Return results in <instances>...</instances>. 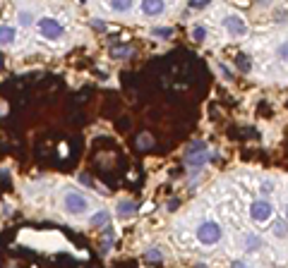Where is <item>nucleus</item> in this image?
I'll return each mask as SVG.
<instances>
[{"label":"nucleus","instance_id":"obj_1","mask_svg":"<svg viewBox=\"0 0 288 268\" xmlns=\"http://www.w3.org/2000/svg\"><path fill=\"white\" fill-rule=\"evenodd\" d=\"M194 240L199 242L202 247H216L223 240V225L216 220H202L197 228H194Z\"/></svg>","mask_w":288,"mask_h":268},{"label":"nucleus","instance_id":"obj_2","mask_svg":"<svg viewBox=\"0 0 288 268\" xmlns=\"http://www.w3.org/2000/svg\"><path fill=\"white\" fill-rule=\"evenodd\" d=\"M247 215H250V220L255 225L262 228V225H267V223L274 220V203L269 199H264V197H260V199H255L247 206Z\"/></svg>","mask_w":288,"mask_h":268},{"label":"nucleus","instance_id":"obj_3","mask_svg":"<svg viewBox=\"0 0 288 268\" xmlns=\"http://www.w3.org/2000/svg\"><path fill=\"white\" fill-rule=\"evenodd\" d=\"M63 208L68 215H82L89 211V199L77 189H65L63 194Z\"/></svg>","mask_w":288,"mask_h":268},{"label":"nucleus","instance_id":"obj_4","mask_svg":"<svg viewBox=\"0 0 288 268\" xmlns=\"http://www.w3.org/2000/svg\"><path fill=\"white\" fill-rule=\"evenodd\" d=\"M36 29H39V36L46 41H60L65 36V27L55 17H41L36 22Z\"/></svg>","mask_w":288,"mask_h":268},{"label":"nucleus","instance_id":"obj_5","mask_svg":"<svg viewBox=\"0 0 288 268\" xmlns=\"http://www.w3.org/2000/svg\"><path fill=\"white\" fill-rule=\"evenodd\" d=\"M223 29H226V34H228L233 41L245 39V36H247V22H245V17H243V14H238V12L226 14V19H223Z\"/></svg>","mask_w":288,"mask_h":268},{"label":"nucleus","instance_id":"obj_6","mask_svg":"<svg viewBox=\"0 0 288 268\" xmlns=\"http://www.w3.org/2000/svg\"><path fill=\"white\" fill-rule=\"evenodd\" d=\"M209 151H206V144L202 141H194L190 148H188V153H185V165H190V168H204L206 163H209Z\"/></svg>","mask_w":288,"mask_h":268},{"label":"nucleus","instance_id":"obj_7","mask_svg":"<svg viewBox=\"0 0 288 268\" xmlns=\"http://www.w3.org/2000/svg\"><path fill=\"white\" fill-rule=\"evenodd\" d=\"M139 10L142 14H147V17H161L166 12V2L164 0H142L139 2Z\"/></svg>","mask_w":288,"mask_h":268},{"label":"nucleus","instance_id":"obj_8","mask_svg":"<svg viewBox=\"0 0 288 268\" xmlns=\"http://www.w3.org/2000/svg\"><path fill=\"white\" fill-rule=\"evenodd\" d=\"M118 218H123V220H127V218H132L135 215V211H137V203L132 199H123V201H118Z\"/></svg>","mask_w":288,"mask_h":268},{"label":"nucleus","instance_id":"obj_9","mask_svg":"<svg viewBox=\"0 0 288 268\" xmlns=\"http://www.w3.org/2000/svg\"><path fill=\"white\" fill-rule=\"evenodd\" d=\"M108 223H110V213H108V211H103V208L89 215V228H101V225L106 228Z\"/></svg>","mask_w":288,"mask_h":268},{"label":"nucleus","instance_id":"obj_10","mask_svg":"<svg viewBox=\"0 0 288 268\" xmlns=\"http://www.w3.org/2000/svg\"><path fill=\"white\" fill-rule=\"evenodd\" d=\"M14 41H17V31H14V27H10V24H2V27H0V43H2V48L12 46Z\"/></svg>","mask_w":288,"mask_h":268},{"label":"nucleus","instance_id":"obj_11","mask_svg":"<svg viewBox=\"0 0 288 268\" xmlns=\"http://www.w3.org/2000/svg\"><path fill=\"white\" fill-rule=\"evenodd\" d=\"M108 7L115 14H125L135 7V0H108Z\"/></svg>","mask_w":288,"mask_h":268},{"label":"nucleus","instance_id":"obj_12","mask_svg":"<svg viewBox=\"0 0 288 268\" xmlns=\"http://www.w3.org/2000/svg\"><path fill=\"white\" fill-rule=\"evenodd\" d=\"M272 235H274L276 240H286L288 237V220H276L274 225H272Z\"/></svg>","mask_w":288,"mask_h":268},{"label":"nucleus","instance_id":"obj_13","mask_svg":"<svg viewBox=\"0 0 288 268\" xmlns=\"http://www.w3.org/2000/svg\"><path fill=\"white\" fill-rule=\"evenodd\" d=\"M257 189H260L262 197H269V194H274V192H276V182L272 180V177H264V180H260Z\"/></svg>","mask_w":288,"mask_h":268},{"label":"nucleus","instance_id":"obj_14","mask_svg":"<svg viewBox=\"0 0 288 268\" xmlns=\"http://www.w3.org/2000/svg\"><path fill=\"white\" fill-rule=\"evenodd\" d=\"M17 22H19V27L29 29L34 24V14L29 12V10H19V12H17Z\"/></svg>","mask_w":288,"mask_h":268},{"label":"nucleus","instance_id":"obj_15","mask_svg":"<svg viewBox=\"0 0 288 268\" xmlns=\"http://www.w3.org/2000/svg\"><path fill=\"white\" fill-rule=\"evenodd\" d=\"M262 247V237L260 235H245V249L247 252H257Z\"/></svg>","mask_w":288,"mask_h":268},{"label":"nucleus","instance_id":"obj_16","mask_svg":"<svg viewBox=\"0 0 288 268\" xmlns=\"http://www.w3.org/2000/svg\"><path fill=\"white\" fill-rule=\"evenodd\" d=\"M132 55V48L130 46H123V48H110V58H115V60H125V58H130Z\"/></svg>","mask_w":288,"mask_h":268},{"label":"nucleus","instance_id":"obj_17","mask_svg":"<svg viewBox=\"0 0 288 268\" xmlns=\"http://www.w3.org/2000/svg\"><path fill=\"white\" fill-rule=\"evenodd\" d=\"M151 36H159V39H171V36H173V29H171V27H154V29H151Z\"/></svg>","mask_w":288,"mask_h":268},{"label":"nucleus","instance_id":"obj_18","mask_svg":"<svg viewBox=\"0 0 288 268\" xmlns=\"http://www.w3.org/2000/svg\"><path fill=\"white\" fill-rule=\"evenodd\" d=\"M144 259L147 261H164V252L159 247H151L149 252H144Z\"/></svg>","mask_w":288,"mask_h":268},{"label":"nucleus","instance_id":"obj_19","mask_svg":"<svg viewBox=\"0 0 288 268\" xmlns=\"http://www.w3.org/2000/svg\"><path fill=\"white\" fill-rule=\"evenodd\" d=\"M276 58H279V60H284V63H288V39L281 41V43L276 46Z\"/></svg>","mask_w":288,"mask_h":268},{"label":"nucleus","instance_id":"obj_20","mask_svg":"<svg viewBox=\"0 0 288 268\" xmlns=\"http://www.w3.org/2000/svg\"><path fill=\"white\" fill-rule=\"evenodd\" d=\"M192 39L197 41V43H202V41H206V29L202 27V24L192 27Z\"/></svg>","mask_w":288,"mask_h":268},{"label":"nucleus","instance_id":"obj_21","mask_svg":"<svg viewBox=\"0 0 288 268\" xmlns=\"http://www.w3.org/2000/svg\"><path fill=\"white\" fill-rule=\"evenodd\" d=\"M137 146H139V148H151V146H154V139H151L149 134H139Z\"/></svg>","mask_w":288,"mask_h":268},{"label":"nucleus","instance_id":"obj_22","mask_svg":"<svg viewBox=\"0 0 288 268\" xmlns=\"http://www.w3.org/2000/svg\"><path fill=\"white\" fill-rule=\"evenodd\" d=\"M238 65H240L243 72H250V69H252V63L247 60V55H238Z\"/></svg>","mask_w":288,"mask_h":268},{"label":"nucleus","instance_id":"obj_23","mask_svg":"<svg viewBox=\"0 0 288 268\" xmlns=\"http://www.w3.org/2000/svg\"><path fill=\"white\" fill-rule=\"evenodd\" d=\"M89 24H92L94 29H98V31H106V29H108V24H106V22H101L98 17H92V19H89Z\"/></svg>","mask_w":288,"mask_h":268},{"label":"nucleus","instance_id":"obj_24","mask_svg":"<svg viewBox=\"0 0 288 268\" xmlns=\"http://www.w3.org/2000/svg\"><path fill=\"white\" fill-rule=\"evenodd\" d=\"M211 0H190V7H194V10H202V7H206Z\"/></svg>","mask_w":288,"mask_h":268},{"label":"nucleus","instance_id":"obj_25","mask_svg":"<svg viewBox=\"0 0 288 268\" xmlns=\"http://www.w3.org/2000/svg\"><path fill=\"white\" fill-rule=\"evenodd\" d=\"M231 268H252V266H247V264H243V261H235Z\"/></svg>","mask_w":288,"mask_h":268},{"label":"nucleus","instance_id":"obj_26","mask_svg":"<svg viewBox=\"0 0 288 268\" xmlns=\"http://www.w3.org/2000/svg\"><path fill=\"white\" fill-rule=\"evenodd\" d=\"M284 218H286V220H288V201H286V203H284Z\"/></svg>","mask_w":288,"mask_h":268},{"label":"nucleus","instance_id":"obj_27","mask_svg":"<svg viewBox=\"0 0 288 268\" xmlns=\"http://www.w3.org/2000/svg\"><path fill=\"white\" fill-rule=\"evenodd\" d=\"M262 5H264V7H267V5H272V2H274V0H260Z\"/></svg>","mask_w":288,"mask_h":268},{"label":"nucleus","instance_id":"obj_28","mask_svg":"<svg viewBox=\"0 0 288 268\" xmlns=\"http://www.w3.org/2000/svg\"><path fill=\"white\" fill-rule=\"evenodd\" d=\"M194 268H209L206 264H194Z\"/></svg>","mask_w":288,"mask_h":268},{"label":"nucleus","instance_id":"obj_29","mask_svg":"<svg viewBox=\"0 0 288 268\" xmlns=\"http://www.w3.org/2000/svg\"><path fill=\"white\" fill-rule=\"evenodd\" d=\"M80 2H87V0H80Z\"/></svg>","mask_w":288,"mask_h":268}]
</instances>
